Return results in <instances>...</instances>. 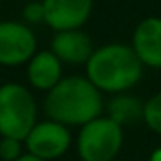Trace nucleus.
Returning a JSON list of instances; mask_svg holds the SVG:
<instances>
[{
	"instance_id": "obj_1",
	"label": "nucleus",
	"mask_w": 161,
	"mask_h": 161,
	"mask_svg": "<svg viewBox=\"0 0 161 161\" xmlns=\"http://www.w3.org/2000/svg\"><path fill=\"white\" fill-rule=\"evenodd\" d=\"M101 90L83 76L63 78L49 90L43 109L49 119L66 126H83L94 121L102 113Z\"/></svg>"
},
{
	"instance_id": "obj_2",
	"label": "nucleus",
	"mask_w": 161,
	"mask_h": 161,
	"mask_svg": "<svg viewBox=\"0 0 161 161\" xmlns=\"http://www.w3.org/2000/svg\"><path fill=\"white\" fill-rule=\"evenodd\" d=\"M142 66L132 47L109 43L94 50L87 63V78L101 92L123 94L139 83Z\"/></svg>"
},
{
	"instance_id": "obj_3",
	"label": "nucleus",
	"mask_w": 161,
	"mask_h": 161,
	"mask_svg": "<svg viewBox=\"0 0 161 161\" xmlns=\"http://www.w3.org/2000/svg\"><path fill=\"white\" fill-rule=\"evenodd\" d=\"M36 102L31 92L19 83L0 87V135L26 140L36 121Z\"/></svg>"
},
{
	"instance_id": "obj_4",
	"label": "nucleus",
	"mask_w": 161,
	"mask_h": 161,
	"mask_svg": "<svg viewBox=\"0 0 161 161\" xmlns=\"http://www.w3.org/2000/svg\"><path fill=\"white\" fill-rule=\"evenodd\" d=\"M123 146V126L99 116L80 128L76 151L81 161H113Z\"/></svg>"
},
{
	"instance_id": "obj_5",
	"label": "nucleus",
	"mask_w": 161,
	"mask_h": 161,
	"mask_svg": "<svg viewBox=\"0 0 161 161\" xmlns=\"http://www.w3.org/2000/svg\"><path fill=\"white\" fill-rule=\"evenodd\" d=\"M30 154L43 161H52L64 156L71 146L69 128L54 119L38 121L25 140Z\"/></svg>"
},
{
	"instance_id": "obj_6",
	"label": "nucleus",
	"mask_w": 161,
	"mask_h": 161,
	"mask_svg": "<svg viewBox=\"0 0 161 161\" xmlns=\"http://www.w3.org/2000/svg\"><path fill=\"white\" fill-rule=\"evenodd\" d=\"M36 38L19 23H0V64L18 66L33 59Z\"/></svg>"
},
{
	"instance_id": "obj_7",
	"label": "nucleus",
	"mask_w": 161,
	"mask_h": 161,
	"mask_svg": "<svg viewBox=\"0 0 161 161\" xmlns=\"http://www.w3.org/2000/svg\"><path fill=\"white\" fill-rule=\"evenodd\" d=\"M92 12V0H43V21L59 31L85 25Z\"/></svg>"
},
{
	"instance_id": "obj_8",
	"label": "nucleus",
	"mask_w": 161,
	"mask_h": 161,
	"mask_svg": "<svg viewBox=\"0 0 161 161\" xmlns=\"http://www.w3.org/2000/svg\"><path fill=\"white\" fill-rule=\"evenodd\" d=\"M132 49L144 66L161 68V19L147 18L137 25Z\"/></svg>"
},
{
	"instance_id": "obj_9",
	"label": "nucleus",
	"mask_w": 161,
	"mask_h": 161,
	"mask_svg": "<svg viewBox=\"0 0 161 161\" xmlns=\"http://www.w3.org/2000/svg\"><path fill=\"white\" fill-rule=\"evenodd\" d=\"M52 52L59 57V61L69 64H87L94 54V47L87 33L71 30L59 31L52 38Z\"/></svg>"
},
{
	"instance_id": "obj_10",
	"label": "nucleus",
	"mask_w": 161,
	"mask_h": 161,
	"mask_svg": "<svg viewBox=\"0 0 161 161\" xmlns=\"http://www.w3.org/2000/svg\"><path fill=\"white\" fill-rule=\"evenodd\" d=\"M61 73H63L61 61L52 50L50 52H38L30 61L28 80L38 90H52L63 80Z\"/></svg>"
},
{
	"instance_id": "obj_11",
	"label": "nucleus",
	"mask_w": 161,
	"mask_h": 161,
	"mask_svg": "<svg viewBox=\"0 0 161 161\" xmlns=\"http://www.w3.org/2000/svg\"><path fill=\"white\" fill-rule=\"evenodd\" d=\"M108 116L118 125H132L144 119V104L135 95L118 94L108 104Z\"/></svg>"
},
{
	"instance_id": "obj_12",
	"label": "nucleus",
	"mask_w": 161,
	"mask_h": 161,
	"mask_svg": "<svg viewBox=\"0 0 161 161\" xmlns=\"http://www.w3.org/2000/svg\"><path fill=\"white\" fill-rule=\"evenodd\" d=\"M144 121L153 132L161 135V92L144 102Z\"/></svg>"
},
{
	"instance_id": "obj_13",
	"label": "nucleus",
	"mask_w": 161,
	"mask_h": 161,
	"mask_svg": "<svg viewBox=\"0 0 161 161\" xmlns=\"http://www.w3.org/2000/svg\"><path fill=\"white\" fill-rule=\"evenodd\" d=\"M23 140L2 137L0 139V158L4 161H16L23 156Z\"/></svg>"
},
{
	"instance_id": "obj_14",
	"label": "nucleus",
	"mask_w": 161,
	"mask_h": 161,
	"mask_svg": "<svg viewBox=\"0 0 161 161\" xmlns=\"http://www.w3.org/2000/svg\"><path fill=\"white\" fill-rule=\"evenodd\" d=\"M25 18L31 23H38L43 19V4H30L25 9Z\"/></svg>"
},
{
	"instance_id": "obj_15",
	"label": "nucleus",
	"mask_w": 161,
	"mask_h": 161,
	"mask_svg": "<svg viewBox=\"0 0 161 161\" xmlns=\"http://www.w3.org/2000/svg\"><path fill=\"white\" fill-rule=\"evenodd\" d=\"M16 161H43V159H40V158H36V156H33V154H30V153H26V154H23L19 159H16Z\"/></svg>"
},
{
	"instance_id": "obj_16",
	"label": "nucleus",
	"mask_w": 161,
	"mask_h": 161,
	"mask_svg": "<svg viewBox=\"0 0 161 161\" xmlns=\"http://www.w3.org/2000/svg\"><path fill=\"white\" fill-rule=\"evenodd\" d=\"M149 161H161V147H158V149L153 151V154H151Z\"/></svg>"
}]
</instances>
